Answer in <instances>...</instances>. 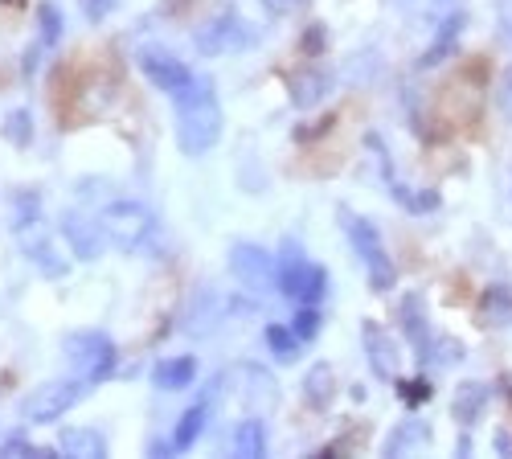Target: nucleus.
Here are the masks:
<instances>
[{"instance_id":"aec40b11","label":"nucleus","mask_w":512,"mask_h":459,"mask_svg":"<svg viewBox=\"0 0 512 459\" xmlns=\"http://www.w3.org/2000/svg\"><path fill=\"white\" fill-rule=\"evenodd\" d=\"M328 91H332V78H328L324 70H316V66H308V70H300V74L291 78V103L300 107V111L316 107Z\"/></svg>"},{"instance_id":"393cba45","label":"nucleus","mask_w":512,"mask_h":459,"mask_svg":"<svg viewBox=\"0 0 512 459\" xmlns=\"http://www.w3.org/2000/svg\"><path fill=\"white\" fill-rule=\"evenodd\" d=\"M300 337H295V328H283V324H271L267 328V349L279 357V361H295V353H300Z\"/></svg>"},{"instance_id":"423d86ee","label":"nucleus","mask_w":512,"mask_h":459,"mask_svg":"<svg viewBox=\"0 0 512 459\" xmlns=\"http://www.w3.org/2000/svg\"><path fill=\"white\" fill-rule=\"evenodd\" d=\"M254 41H259V29H254L242 13L222 9L218 17H209V21L197 29L193 46H197L205 58H222V54H242V50H250Z\"/></svg>"},{"instance_id":"ddd939ff","label":"nucleus","mask_w":512,"mask_h":459,"mask_svg":"<svg viewBox=\"0 0 512 459\" xmlns=\"http://www.w3.org/2000/svg\"><path fill=\"white\" fill-rule=\"evenodd\" d=\"M361 345H365V357H369V369L377 373L381 382H394L398 378V345L390 341V332L365 320L361 324Z\"/></svg>"},{"instance_id":"f3484780","label":"nucleus","mask_w":512,"mask_h":459,"mask_svg":"<svg viewBox=\"0 0 512 459\" xmlns=\"http://www.w3.org/2000/svg\"><path fill=\"white\" fill-rule=\"evenodd\" d=\"M463 25H467V17H463V13H451V17L439 25L435 41L422 50L418 66H422V70H431V66H439L443 58H451V54H455V46H459V37H463Z\"/></svg>"},{"instance_id":"f03ea898","label":"nucleus","mask_w":512,"mask_h":459,"mask_svg":"<svg viewBox=\"0 0 512 459\" xmlns=\"http://www.w3.org/2000/svg\"><path fill=\"white\" fill-rule=\"evenodd\" d=\"M275 291L295 304H320L328 296V271L316 267L300 242H283L275 255Z\"/></svg>"},{"instance_id":"a878e982","label":"nucleus","mask_w":512,"mask_h":459,"mask_svg":"<svg viewBox=\"0 0 512 459\" xmlns=\"http://www.w3.org/2000/svg\"><path fill=\"white\" fill-rule=\"evenodd\" d=\"M0 455H13V459H62V451L58 447H37V443H29V439H5L0 443Z\"/></svg>"},{"instance_id":"20e7f679","label":"nucleus","mask_w":512,"mask_h":459,"mask_svg":"<svg viewBox=\"0 0 512 459\" xmlns=\"http://www.w3.org/2000/svg\"><path fill=\"white\" fill-rule=\"evenodd\" d=\"M340 222H345V234H349L353 255L361 259V267H365V275H369V287H373V291H394L398 267H394V259H390L386 242H381L377 226H373L369 218L353 214V210H340Z\"/></svg>"},{"instance_id":"cd10ccee","label":"nucleus","mask_w":512,"mask_h":459,"mask_svg":"<svg viewBox=\"0 0 512 459\" xmlns=\"http://www.w3.org/2000/svg\"><path fill=\"white\" fill-rule=\"evenodd\" d=\"M320 324H324V320H320V308H316V304H300V312H295V320H291L295 337H300L304 345L320 337Z\"/></svg>"},{"instance_id":"2f4dec72","label":"nucleus","mask_w":512,"mask_h":459,"mask_svg":"<svg viewBox=\"0 0 512 459\" xmlns=\"http://www.w3.org/2000/svg\"><path fill=\"white\" fill-rule=\"evenodd\" d=\"M496 103H500V111H504V119L512 123V66L500 74V91H496Z\"/></svg>"},{"instance_id":"9d476101","label":"nucleus","mask_w":512,"mask_h":459,"mask_svg":"<svg viewBox=\"0 0 512 459\" xmlns=\"http://www.w3.org/2000/svg\"><path fill=\"white\" fill-rule=\"evenodd\" d=\"M17 230V238H21V246H25V255H29V263L46 275V279H62L66 271H70V263L58 255V246H54V238L46 234V222H25V226H13Z\"/></svg>"},{"instance_id":"f257e3e1","label":"nucleus","mask_w":512,"mask_h":459,"mask_svg":"<svg viewBox=\"0 0 512 459\" xmlns=\"http://www.w3.org/2000/svg\"><path fill=\"white\" fill-rule=\"evenodd\" d=\"M173 103H177V148L185 156H205V152L218 148L226 115H222V103H218L213 82L197 74L193 87L185 95H177Z\"/></svg>"},{"instance_id":"1a4fd4ad","label":"nucleus","mask_w":512,"mask_h":459,"mask_svg":"<svg viewBox=\"0 0 512 459\" xmlns=\"http://www.w3.org/2000/svg\"><path fill=\"white\" fill-rule=\"evenodd\" d=\"M230 271L250 291H271L275 287V255H267V250L254 246V242H238L230 250Z\"/></svg>"},{"instance_id":"39448f33","label":"nucleus","mask_w":512,"mask_h":459,"mask_svg":"<svg viewBox=\"0 0 512 459\" xmlns=\"http://www.w3.org/2000/svg\"><path fill=\"white\" fill-rule=\"evenodd\" d=\"M62 353H66L70 369L87 386H103L119 365V349H115V341L107 337V332H70V337L62 341Z\"/></svg>"},{"instance_id":"f704fd0d","label":"nucleus","mask_w":512,"mask_h":459,"mask_svg":"<svg viewBox=\"0 0 512 459\" xmlns=\"http://www.w3.org/2000/svg\"><path fill=\"white\" fill-rule=\"evenodd\" d=\"M0 5H5V0H0Z\"/></svg>"},{"instance_id":"dca6fc26","label":"nucleus","mask_w":512,"mask_h":459,"mask_svg":"<svg viewBox=\"0 0 512 459\" xmlns=\"http://www.w3.org/2000/svg\"><path fill=\"white\" fill-rule=\"evenodd\" d=\"M193 378H197V357H164V361L152 369V386L164 390V394L189 390Z\"/></svg>"},{"instance_id":"5701e85b","label":"nucleus","mask_w":512,"mask_h":459,"mask_svg":"<svg viewBox=\"0 0 512 459\" xmlns=\"http://www.w3.org/2000/svg\"><path fill=\"white\" fill-rule=\"evenodd\" d=\"M62 29H66V17H62V9L54 5V0L37 5V46L33 50H54L62 41Z\"/></svg>"},{"instance_id":"f8f14e48","label":"nucleus","mask_w":512,"mask_h":459,"mask_svg":"<svg viewBox=\"0 0 512 459\" xmlns=\"http://www.w3.org/2000/svg\"><path fill=\"white\" fill-rule=\"evenodd\" d=\"M398 320H402V332H406L410 349H414V353H418V361L426 365V361L435 357V332H431V320H426V300L418 296V291H410V296L402 300Z\"/></svg>"},{"instance_id":"c756f323","label":"nucleus","mask_w":512,"mask_h":459,"mask_svg":"<svg viewBox=\"0 0 512 459\" xmlns=\"http://www.w3.org/2000/svg\"><path fill=\"white\" fill-rule=\"evenodd\" d=\"M398 398L406 406H422L426 398H431V382L426 378H414V382H398Z\"/></svg>"},{"instance_id":"7ed1b4c3","label":"nucleus","mask_w":512,"mask_h":459,"mask_svg":"<svg viewBox=\"0 0 512 459\" xmlns=\"http://www.w3.org/2000/svg\"><path fill=\"white\" fill-rule=\"evenodd\" d=\"M99 230L103 242L119 255H136V250L148 246V238L156 234V218L144 201H111L99 210Z\"/></svg>"},{"instance_id":"412c9836","label":"nucleus","mask_w":512,"mask_h":459,"mask_svg":"<svg viewBox=\"0 0 512 459\" xmlns=\"http://www.w3.org/2000/svg\"><path fill=\"white\" fill-rule=\"evenodd\" d=\"M332 398H336V373H332V365L316 361V365L308 369V378H304V402H308L312 410H328Z\"/></svg>"},{"instance_id":"4be33fe9","label":"nucleus","mask_w":512,"mask_h":459,"mask_svg":"<svg viewBox=\"0 0 512 459\" xmlns=\"http://www.w3.org/2000/svg\"><path fill=\"white\" fill-rule=\"evenodd\" d=\"M234 455L242 459H263L267 455V423L263 419H246L234 431Z\"/></svg>"},{"instance_id":"9b49d317","label":"nucleus","mask_w":512,"mask_h":459,"mask_svg":"<svg viewBox=\"0 0 512 459\" xmlns=\"http://www.w3.org/2000/svg\"><path fill=\"white\" fill-rule=\"evenodd\" d=\"M62 238L70 242V250H74V259H82V263H95L99 255H103V230H99V214L95 218H87L82 210H66L62 214Z\"/></svg>"},{"instance_id":"bb28decb","label":"nucleus","mask_w":512,"mask_h":459,"mask_svg":"<svg viewBox=\"0 0 512 459\" xmlns=\"http://www.w3.org/2000/svg\"><path fill=\"white\" fill-rule=\"evenodd\" d=\"M5 140L17 144V148H29L33 144V115L29 111H9L5 115Z\"/></svg>"},{"instance_id":"c85d7f7f","label":"nucleus","mask_w":512,"mask_h":459,"mask_svg":"<svg viewBox=\"0 0 512 459\" xmlns=\"http://www.w3.org/2000/svg\"><path fill=\"white\" fill-rule=\"evenodd\" d=\"M431 439V431H426L422 423H406V427H398L390 439H386V455H398L402 447H414V443H426Z\"/></svg>"},{"instance_id":"6e6552de","label":"nucleus","mask_w":512,"mask_h":459,"mask_svg":"<svg viewBox=\"0 0 512 459\" xmlns=\"http://www.w3.org/2000/svg\"><path fill=\"white\" fill-rule=\"evenodd\" d=\"M140 70H144V78L152 82L156 91H164L168 99H177V95H185L189 87H193V70L181 62V58H173L168 50H156V46H148V50H140Z\"/></svg>"},{"instance_id":"0eeeda50","label":"nucleus","mask_w":512,"mask_h":459,"mask_svg":"<svg viewBox=\"0 0 512 459\" xmlns=\"http://www.w3.org/2000/svg\"><path fill=\"white\" fill-rule=\"evenodd\" d=\"M91 386L78 378H58V382H46V386H37L25 402H21V419L29 423V427H46V423H58L62 414H70L78 402H82V394H87Z\"/></svg>"},{"instance_id":"b1692460","label":"nucleus","mask_w":512,"mask_h":459,"mask_svg":"<svg viewBox=\"0 0 512 459\" xmlns=\"http://www.w3.org/2000/svg\"><path fill=\"white\" fill-rule=\"evenodd\" d=\"M480 312H484L488 324L508 328L512 324V287H488L484 300H480Z\"/></svg>"},{"instance_id":"a211bd4d","label":"nucleus","mask_w":512,"mask_h":459,"mask_svg":"<svg viewBox=\"0 0 512 459\" xmlns=\"http://www.w3.org/2000/svg\"><path fill=\"white\" fill-rule=\"evenodd\" d=\"M488 398H492V390H488L484 382H463V386L455 390V398H451L455 423H459V427H472L480 414L488 410Z\"/></svg>"},{"instance_id":"473e14b6","label":"nucleus","mask_w":512,"mask_h":459,"mask_svg":"<svg viewBox=\"0 0 512 459\" xmlns=\"http://www.w3.org/2000/svg\"><path fill=\"white\" fill-rule=\"evenodd\" d=\"M324 50V25H312L304 33V54H320Z\"/></svg>"},{"instance_id":"2eb2a0df","label":"nucleus","mask_w":512,"mask_h":459,"mask_svg":"<svg viewBox=\"0 0 512 459\" xmlns=\"http://www.w3.org/2000/svg\"><path fill=\"white\" fill-rule=\"evenodd\" d=\"M377 148H381V140H377ZM381 173H386V185H390L394 201L406 205L410 214H431V210H439V193H435V189H406V185L394 177V164H390L386 148H381Z\"/></svg>"},{"instance_id":"4468645a","label":"nucleus","mask_w":512,"mask_h":459,"mask_svg":"<svg viewBox=\"0 0 512 459\" xmlns=\"http://www.w3.org/2000/svg\"><path fill=\"white\" fill-rule=\"evenodd\" d=\"M58 451L70 455V459H107L111 443L99 427H66L58 435Z\"/></svg>"},{"instance_id":"7c9ffc66","label":"nucleus","mask_w":512,"mask_h":459,"mask_svg":"<svg viewBox=\"0 0 512 459\" xmlns=\"http://www.w3.org/2000/svg\"><path fill=\"white\" fill-rule=\"evenodd\" d=\"M78 5H82V17H87V21H107L111 17V9H115V0H78Z\"/></svg>"},{"instance_id":"72a5a7b5","label":"nucleus","mask_w":512,"mask_h":459,"mask_svg":"<svg viewBox=\"0 0 512 459\" xmlns=\"http://www.w3.org/2000/svg\"><path fill=\"white\" fill-rule=\"evenodd\" d=\"M263 5H267L271 13H295V9H304L308 0H263Z\"/></svg>"},{"instance_id":"6ab92c4d","label":"nucleus","mask_w":512,"mask_h":459,"mask_svg":"<svg viewBox=\"0 0 512 459\" xmlns=\"http://www.w3.org/2000/svg\"><path fill=\"white\" fill-rule=\"evenodd\" d=\"M205 427H209V402H193L181 419H177V427H173V439H168V451H189V447H197V439L205 435Z\"/></svg>"}]
</instances>
